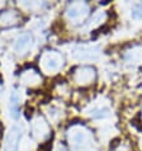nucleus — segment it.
<instances>
[{"mask_svg":"<svg viewBox=\"0 0 142 151\" xmlns=\"http://www.w3.org/2000/svg\"><path fill=\"white\" fill-rule=\"evenodd\" d=\"M67 140L76 151H85L91 146L93 135L85 126L74 124L67 129Z\"/></svg>","mask_w":142,"mask_h":151,"instance_id":"nucleus-1","label":"nucleus"},{"mask_svg":"<svg viewBox=\"0 0 142 151\" xmlns=\"http://www.w3.org/2000/svg\"><path fill=\"white\" fill-rule=\"evenodd\" d=\"M90 13L89 4L85 1H74L70 3L66 8V18L74 24H80L87 18Z\"/></svg>","mask_w":142,"mask_h":151,"instance_id":"nucleus-2","label":"nucleus"},{"mask_svg":"<svg viewBox=\"0 0 142 151\" xmlns=\"http://www.w3.org/2000/svg\"><path fill=\"white\" fill-rule=\"evenodd\" d=\"M41 68L44 73H56L64 66V58L62 55L56 51H44L39 57Z\"/></svg>","mask_w":142,"mask_h":151,"instance_id":"nucleus-3","label":"nucleus"},{"mask_svg":"<svg viewBox=\"0 0 142 151\" xmlns=\"http://www.w3.org/2000/svg\"><path fill=\"white\" fill-rule=\"evenodd\" d=\"M72 79L77 85L87 86L95 81L97 73H95V69L91 68V66H79L74 70Z\"/></svg>","mask_w":142,"mask_h":151,"instance_id":"nucleus-4","label":"nucleus"},{"mask_svg":"<svg viewBox=\"0 0 142 151\" xmlns=\"http://www.w3.org/2000/svg\"><path fill=\"white\" fill-rule=\"evenodd\" d=\"M31 133L32 136L38 141H43L46 140L49 133H51V128H49V124L47 123L43 117H36L32 121V124H31Z\"/></svg>","mask_w":142,"mask_h":151,"instance_id":"nucleus-5","label":"nucleus"},{"mask_svg":"<svg viewBox=\"0 0 142 151\" xmlns=\"http://www.w3.org/2000/svg\"><path fill=\"white\" fill-rule=\"evenodd\" d=\"M20 140H22V127L18 124L11 126L5 136L4 151H18Z\"/></svg>","mask_w":142,"mask_h":151,"instance_id":"nucleus-6","label":"nucleus"},{"mask_svg":"<svg viewBox=\"0 0 142 151\" xmlns=\"http://www.w3.org/2000/svg\"><path fill=\"white\" fill-rule=\"evenodd\" d=\"M98 55H99V50L97 47H94V46L82 45V46H77L74 50V57L81 61L94 60V58L98 57Z\"/></svg>","mask_w":142,"mask_h":151,"instance_id":"nucleus-7","label":"nucleus"},{"mask_svg":"<svg viewBox=\"0 0 142 151\" xmlns=\"http://www.w3.org/2000/svg\"><path fill=\"white\" fill-rule=\"evenodd\" d=\"M19 22H20V15L18 12L13 9H8L0 13V27L1 28L14 27Z\"/></svg>","mask_w":142,"mask_h":151,"instance_id":"nucleus-8","label":"nucleus"},{"mask_svg":"<svg viewBox=\"0 0 142 151\" xmlns=\"http://www.w3.org/2000/svg\"><path fill=\"white\" fill-rule=\"evenodd\" d=\"M33 43V38L29 33H23L20 35L18 38L15 40V43H14V50L18 53H26L31 46Z\"/></svg>","mask_w":142,"mask_h":151,"instance_id":"nucleus-9","label":"nucleus"},{"mask_svg":"<svg viewBox=\"0 0 142 151\" xmlns=\"http://www.w3.org/2000/svg\"><path fill=\"white\" fill-rule=\"evenodd\" d=\"M124 60L129 64H141L142 62V46H132L124 53Z\"/></svg>","mask_w":142,"mask_h":151,"instance_id":"nucleus-10","label":"nucleus"},{"mask_svg":"<svg viewBox=\"0 0 142 151\" xmlns=\"http://www.w3.org/2000/svg\"><path fill=\"white\" fill-rule=\"evenodd\" d=\"M41 80H42V78L34 69H29L22 74V81L27 85H37L41 83Z\"/></svg>","mask_w":142,"mask_h":151,"instance_id":"nucleus-11","label":"nucleus"},{"mask_svg":"<svg viewBox=\"0 0 142 151\" xmlns=\"http://www.w3.org/2000/svg\"><path fill=\"white\" fill-rule=\"evenodd\" d=\"M19 104H20V96L18 91L14 90L10 95V114L13 118H18L19 117Z\"/></svg>","mask_w":142,"mask_h":151,"instance_id":"nucleus-12","label":"nucleus"},{"mask_svg":"<svg viewBox=\"0 0 142 151\" xmlns=\"http://www.w3.org/2000/svg\"><path fill=\"white\" fill-rule=\"evenodd\" d=\"M109 114H110V111H109V108L105 106L94 108L90 113V116L93 117V118H105V117H108Z\"/></svg>","mask_w":142,"mask_h":151,"instance_id":"nucleus-13","label":"nucleus"},{"mask_svg":"<svg viewBox=\"0 0 142 151\" xmlns=\"http://www.w3.org/2000/svg\"><path fill=\"white\" fill-rule=\"evenodd\" d=\"M133 18L136 19H142V4H137V5L133 8Z\"/></svg>","mask_w":142,"mask_h":151,"instance_id":"nucleus-14","label":"nucleus"},{"mask_svg":"<svg viewBox=\"0 0 142 151\" xmlns=\"http://www.w3.org/2000/svg\"><path fill=\"white\" fill-rule=\"evenodd\" d=\"M51 150V144L49 142H46V144H42L39 147V151H49Z\"/></svg>","mask_w":142,"mask_h":151,"instance_id":"nucleus-15","label":"nucleus"},{"mask_svg":"<svg viewBox=\"0 0 142 151\" xmlns=\"http://www.w3.org/2000/svg\"><path fill=\"white\" fill-rule=\"evenodd\" d=\"M57 151H69L65 147V146H62V145H60L58 146V149H57Z\"/></svg>","mask_w":142,"mask_h":151,"instance_id":"nucleus-16","label":"nucleus"},{"mask_svg":"<svg viewBox=\"0 0 142 151\" xmlns=\"http://www.w3.org/2000/svg\"><path fill=\"white\" fill-rule=\"evenodd\" d=\"M1 90H3V85H1V80H0V94H1Z\"/></svg>","mask_w":142,"mask_h":151,"instance_id":"nucleus-17","label":"nucleus"}]
</instances>
